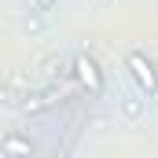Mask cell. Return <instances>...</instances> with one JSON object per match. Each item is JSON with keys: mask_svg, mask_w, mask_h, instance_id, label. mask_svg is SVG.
<instances>
[{"mask_svg": "<svg viewBox=\"0 0 158 158\" xmlns=\"http://www.w3.org/2000/svg\"><path fill=\"white\" fill-rule=\"evenodd\" d=\"M4 151H7V155H30V143L19 140V136H7V140H4Z\"/></svg>", "mask_w": 158, "mask_h": 158, "instance_id": "3", "label": "cell"}, {"mask_svg": "<svg viewBox=\"0 0 158 158\" xmlns=\"http://www.w3.org/2000/svg\"><path fill=\"white\" fill-rule=\"evenodd\" d=\"M74 70H77V81L88 88V92H99V88H103V81H99V70H96V63H92L88 55H77Z\"/></svg>", "mask_w": 158, "mask_h": 158, "instance_id": "2", "label": "cell"}, {"mask_svg": "<svg viewBox=\"0 0 158 158\" xmlns=\"http://www.w3.org/2000/svg\"><path fill=\"white\" fill-rule=\"evenodd\" d=\"M52 4H55V0H40V7H52Z\"/></svg>", "mask_w": 158, "mask_h": 158, "instance_id": "4", "label": "cell"}, {"mask_svg": "<svg viewBox=\"0 0 158 158\" xmlns=\"http://www.w3.org/2000/svg\"><path fill=\"white\" fill-rule=\"evenodd\" d=\"M129 70H132V77L140 81V88H143V92H155V88H158L155 66L147 63V55H129Z\"/></svg>", "mask_w": 158, "mask_h": 158, "instance_id": "1", "label": "cell"}]
</instances>
